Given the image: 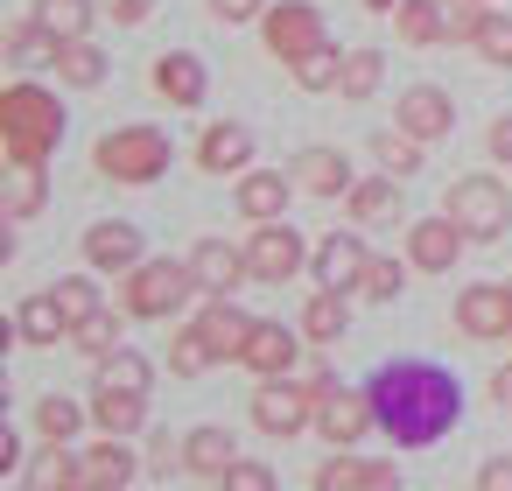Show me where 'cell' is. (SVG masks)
Instances as JSON below:
<instances>
[{"instance_id":"obj_17","label":"cell","mask_w":512,"mask_h":491,"mask_svg":"<svg viewBox=\"0 0 512 491\" xmlns=\"http://www.w3.org/2000/svg\"><path fill=\"white\" fill-rule=\"evenodd\" d=\"M288 176H295V190H309V197H351V162H344V148H302L295 162H288Z\"/></svg>"},{"instance_id":"obj_12","label":"cell","mask_w":512,"mask_h":491,"mask_svg":"<svg viewBox=\"0 0 512 491\" xmlns=\"http://www.w3.org/2000/svg\"><path fill=\"white\" fill-rule=\"evenodd\" d=\"M456 330H463V337H477V344L512 337V295H505L498 281H470V288L456 295Z\"/></svg>"},{"instance_id":"obj_51","label":"cell","mask_w":512,"mask_h":491,"mask_svg":"<svg viewBox=\"0 0 512 491\" xmlns=\"http://www.w3.org/2000/svg\"><path fill=\"white\" fill-rule=\"evenodd\" d=\"M148 8H155V0H106V15H113L120 29H134V22H148Z\"/></svg>"},{"instance_id":"obj_18","label":"cell","mask_w":512,"mask_h":491,"mask_svg":"<svg viewBox=\"0 0 512 491\" xmlns=\"http://www.w3.org/2000/svg\"><path fill=\"white\" fill-rule=\"evenodd\" d=\"M85 260H92L99 274H134L148 253H141V232H134L127 218H106V225L85 232Z\"/></svg>"},{"instance_id":"obj_2","label":"cell","mask_w":512,"mask_h":491,"mask_svg":"<svg viewBox=\"0 0 512 491\" xmlns=\"http://www.w3.org/2000/svg\"><path fill=\"white\" fill-rule=\"evenodd\" d=\"M57 141H64V106H57V92L15 78L8 92H0V148H8V162L43 169V162L57 155Z\"/></svg>"},{"instance_id":"obj_47","label":"cell","mask_w":512,"mask_h":491,"mask_svg":"<svg viewBox=\"0 0 512 491\" xmlns=\"http://www.w3.org/2000/svg\"><path fill=\"white\" fill-rule=\"evenodd\" d=\"M211 15H218L225 29H239V22H260V15H267V0H211Z\"/></svg>"},{"instance_id":"obj_14","label":"cell","mask_w":512,"mask_h":491,"mask_svg":"<svg viewBox=\"0 0 512 491\" xmlns=\"http://www.w3.org/2000/svg\"><path fill=\"white\" fill-rule=\"evenodd\" d=\"M393 127H407L414 141H442V134L456 127V106H449L442 85H407L400 106H393Z\"/></svg>"},{"instance_id":"obj_27","label":"cell","mask_w":512,"mask_h":491,"mask_svg":"<svg viewBox=\"0 0 512 491\" xmlns=\"http://www.w3.org/2000/svg\"><path fill=\"white\" fill-rule=\"evenodd\" d=\"M148 421V393H113V386H92V428L99 435H134Z\"/></svg>"},{"instance_id":"obj_29","label":"cell","mask_w":512,"mask_h":491,"mask_svg":"<svg viewBox=\"0 0 512 491\" xmlns=\"http://www.w3.org/2000/svg\"><path fill=\"white\" fill-rule=\"evenodd\" d=\"M15 330H22V344H57V337H71V316H64V302L43 288V295H29V302L15 309Z\"/></svg>"},{"instance_id":"obj_44","label":"cell","mask_w":512,"mask_h":491,"mask_svg":"<svg viewBox=\"0 0 512 491\" xmlns=\"http://www.w3.org/2000/svg\"><path fill=\"white\" fill-rule=\"evenodd\" d=\"M50 295H57V302H64V316H71V330H78V323H85V316H99V309H106V302H99V288H92V281H85V274H71V281H57V288H50Z\"/></svg>"},{"instance_id":"obj_23","label":"cell","mask_w":512,"mask_h":491,"mask_svg":"<svg viewBox=\"0 0 512 491\" xmlns=\"http://www.w3.org/2000/svg\"><path fill=\"white\" fill-rule=\"evenodd\" d=\"M232 463H239V442H232V428L204 421V428H190V435H183V470H190V477H211V484H218Z\"/></svg>"},{"instance_id":"obj_34","label":"cell","mask_w":512,"mask_h":491,"mask_svg":"<svg viewBox=\"0 0 512 491\" xmlns=\"http://www.w3.org/2000/svg\"><path fill=\"white\" fill-rule=\"evenodd\" d=\"M85 421H92V407H78V400H64V393H43V400H36V435H43V442H71Z\"/></svg>"},{"instance_id":"obj_3","label":"cell","mask_w":512,"mask_h":491,"mask_svg":"<svg viewBox=\"0 0 512 491\" xmlns=\"http://www.w3.org/2000/svg\"><path fill=\"white\" fill-rule=\"evenodd\" d=\"M169 162H176V148H169L162 127H113V134H99V148H92V169L113 176V183H127V190L169 176Z\"/></svg>"},{"instance_id":"obj_22","label":"cell","mask_w":512,"mask_h":491,"mask_svg":"<svg viewBox=\"0 0 512 491\" xmlns=\"http://www.w3.org/2000/svg\"><path fill=\"white\" fill-rule=\"evenodd\" d=\"M232 197H239V218H253V225H267V218H288V197H295V176H281V169H246Z\"/></svg>"},{"instance_id":"obj_28","label":"cell","mask_w":512,"mask_h":491,"mask_svg":"<svg viewBox=\"0 0 512 491\" xmlns=\"http://www.w3.org/2000/svg\"><path fill=\"white\" fill-rule=\"evenodd\" d=\"M344 211H351V225H379V218H393L400 211V176H365V183H351V197H344Z\"/></svg>"},{"instance_id":"obj_43","label":"cell","mask_w":512,"mask_h":491,"mask_svg":"<svg viewBox=\"0 0 512 491\" xmlns=\"http://www.w3.org/2000/svg\"><path fill=\"white\" fill-rule=\"evenodd\" d=\"M484 64H498V71H512V15H484V29H477V43H470Z\"/></svg>"},{"instance_id":"obj_39","label":"cell","mask_w":512,"mask_h":491,"mask_svg":"<svg viewBox=\"0 0 512 491\" xmlns=\"http://www.w3.org/2000/svg\"><path fill=\"white\" fill-rule=\"evenodd\" d=\"M379 78H386V57H379V50H344V78H337L344 99H372Z\"/></svg>"},{"instance_id":"obj_54","label":"cell","mask_w":512,"mask_h":491,"mask_svg":"<svg viewBox=\"0 0 512 491\" xmlns=\"http://www.w3.org/2000/svg\"><path fill=\"white\" fill-rule=\"evenodd\" d=\"M85 491H113V484H85Z\"/></svg>"},{"instance_id":"obj_25","label":"cell","mask_w":512,"mask_h":491,"mask_svg":"<svg viewBox=\"0 0 512 491\" xmlns=\"http://www.w3.org/2000/svg\"><path fill=\"white\" fill-rule=\"evenodd\" d=\"M134 470H141V456L127 449V435H99V442L85 449V484H113V491H127Z\"/></svg>"},{"instance_id":"obj_42","label":"cell","mask_w":512,"mask_h":491,"mask_svg":"<svg viewBox=\"0 0 512 491\" xmlns=\"http://www.w3.org/2000/svg\"><path fill=\"white\" fill-rule=\"evenodd\" d=\"M288 71H295V85H302V92H337V78H344V57L323 43L316 57H302V64H288Z\"/></svg>"},{"instance_id":"obj_4","label":"cell","mask_w":512,"mask_h":491,"mask_svg":"<svg viewBox=\"0 0 512 491\" xmlns=\"http://www.w3.org/2000/svg\"><path fill=\"white\" fill-rule=\"evenodd\" d=\"M190 295H204L197 274H190V260H141V267L127 274V288H120V309H127L134 323H169Z\"/></svg>"},{"instance_id":"obj_31","label":"cell","mask_w":512,"mask_h":491,"mask_svg":"<svg viewBox=\"0 0 512 491\" xmlns=\"http://www.w3.org/2000/svg\"><path fill=\"white\" fill-rule=\"evenodd\" d=\"M344 330H351L344 295H337V288H316V295H309V309H302V337H309V344H337Z\"/></svg>"},{"instance_id":"obj_30","label":"cell","mask_w":512,"mask_h":491,"mask_svg":"<svg viewBox=\"0 0 512 491\" xmlns=\"http://www.w3.org/2000/svg\"><path fill=\"white\" fill-rule=\"evenodd\" d=\"M71 92H92V85H106V57H99V43L92 36H78V43H57V64H50Z\"/></svg>"},{"instance_id":"obj_36","label":"cell","mask_w":512,"mask_h":491,"mask_svg":"<svg viewBox=\"0 0 512 491\" xmlns=\"http://www.w3.org/2000/svg\"><path fill=\"white\" fill-rule=\"evenodd\" d=\"M211 365H218L211 337H204L197 323H183V330L169 337V372H176V379H197V372H211Z\"/></svg>"},{"instance_id":"obj_5","label":"cell","mask_w":512,"mask_h":491,"mask_svg":"<svg viewBox=\"0 0 512 491\" xmlns=\"http://www.w3.org/2000/svg\"><path fill=\"white\" fill-rule=\"evenodd\" d=\"M442 211H449V218H456L470 239H505L512 197H505V183H498V176H463V183H449Z\"/></svg>"},{"instance_id":"obj_35","label":"cell","mask_w":512,"mask_h":491,"mask_svg":"<svg viewBox=\"0 0 512 491\" xmlns=\"http://www.w3.org/2000/svg\"><path fill=\"white\" fill-rule=\"evenodd\" d=\"M36 22L57 43H78V36H92V0H36Z\"/></svg>"},{"instance_id":"obj_40","label":"cell","mask_w":512,"mask_h":491,"mask_svg":"<svg viewBox=\"0 0 512 491\" xmlns=\"http://www.w3.org/2000/svg\"><path fill=\"white\" fill-rule=\"evenodd\" d=\"M43 197H50V190H43V169H22V162H15V169H8V225L36 218Z\"/></svg>"},{"instance_id":"obj_48","label":"cell","mask_w":512,"mask_h":491,"mask_svg":"<svg viewBox=\"0 0 512 491\" xmlns=\"http://www.w3.org/2000/svg\"><path fill=\"white\" fill-rule=\"evenodd\" d=\"M148 470H155V477H169V470H183V442H169V435H155V442H148Z\"/></svg>"},{"instance_id":"obj_9","label":"cell","mask_w":512,"mask_h":491,"mask_svg":"<svg viewBox=\"0 0 512 491\" xmlns=\"http://www.w3.org/2000/svg\"><path fill=\"white\" fill-rule=\"evenodd\" d=\"M260 36H267V57H281V64H302V57H316L330 43V29H323V15L309 8V0H281V8H267Z\"/></svg>"},{"instance_id":"obj_24","label":"cell","mask_w":512,"mask_h":491,"mask_svg":"<svg viewBox=\"0 0 512 491\" xmlns=\"http://www.w3.org/2000/svg\"><path fill=\"white\" fill-rule=\"evenodd\" d=\"M197 330L211 337V351H218V358H239V351H246V337H253V316H246L232 295H211V302H204V316H197Z\"/></svg>"},{"instance_id":"obj_1","label":"cell","mask_w":512,"mask_h":491,"mask_svg":"<svg viewBox=\"0 0 512 491\" xmlns=\"http://www.w3.org/2000/svg\"><path fill=\"white\" fill-rule=\"evenodd\" d=\"M365 393H372L379 428H386L400 449L442 442V435L456 428V414H463L456 372H442V365H428V358H393V365H379V372L365 379Z\"/></svg>"},{"instance_id":"obj_38","label":"cell","mask_w":512,"mask_h":491,"mask_svg":"<svg viewBox=\"0 0 512 491\" xmlns=\"http://www.w3.org/2000/svg\"><path fill=\"white\" fill-rule=\"evenodd\" d=\"M8 57H15L22 71H36V64H57V36H50V29L29 15V22H15V29H8Z\"/></svg>"},{"instance_id":"obj_37","label":"cell","mask_w":512,"mask_h":491,"mask_svg":"<svg viewBox=\"0 0 512 491\" xmlns=\"http://www.w3.org/2000/svg\"><path fill=\"white\" fill-rule=\"evenodd\" d=\"M99 386H113V393H148V386H155V365L120 344L113 358H99Z\"/></svg>"},{"instance_id":"obj_8","label":"cell","mask_w":512,"mask_h":491,"mask_svg":"<svg viewBox=\"0 0 512 491\" xmlns=\"http://www.w3.org/2000/svg\"><path fill=\"white\" fill-rule=\"evenodd\" d=\"M372 428H379V414H372V393H365V386H337V379H330V386L316 393V435H323L330 449H358Z\"/></svg>"},{"instance_id":"obj_56","label":"cell","mask_w":512,"mask_h":491,"mask_svg":"<svg viewBox=\"0 0 512 491\" xmlns=\"http://www.w3.org/2000/svg\"><path fill=\"white\" fill-rule=\"evenodd\" d=\"M505 344H512V337H505Z\"/></svg>"},{"instance_id":"obj_49","label":"cell","mask_w":512,"mask_h":491,"mask_svg":"<svg viewBox=\"0 0 512 491\" xmlns=\"http://www.w3.org/2000/svg\"><path fill=\"white\" fill-rule=\"evenodd\" d=\"M484 148H491V162H505V169H512V113H498V120H491Z\"/></svg>"},{"instance_id":"obj_19","label":"cell","mask_w":512,"mask_h":491,"mask_svg":"<svg viewBox=\"0 0 512 491\" xmlns=\"http://www.w3.org/2000/svg\"><path fill=\"white\" fill-rule=\"evenodd\" d=\"M22 491H85V456L71 442H43L22 463Z\"/></svg>"},{"instance_id":"obj_20","label":"cell","mask_w":512,"mask_h":491,"mask_svg":"<svg viewBox=\"0 0 512 491\" xmlns=\"http://www.w3.org/2000/svg\"><path fill=\"white\" fill-rule=\"evenodd\" d=\"M148 85L169 99V106H204V92H211V78H204V64L190 57V50H169V57H155V71H148Z\"/></svg>"},{"instance_id":"obj_16","label":"cell","mask_w":512,"mask_h":491,"mask_svg":"<svg viewBox=\"0 0 512 491\" xmlns=\"http://www.w3.org/2000/svg\"><path fill=\"white\" fill-rule=\"evenodd\" d=\"M295 358H302V337H295L288 323H253V337H246V351H239V365L260 372V379H288Z\"/></svg>"},{"instance_id":"obj_15","label":"cell","mask_w":512,"mask_h":491,"mask_svg":"<svg viewBox=\"0 0 512 491\" xmlns=\"http://www.w3.org/2000/svg\"><path fill=\"white\" fill-rule=\"evenodd\" d=\"M190 274H197L204 295H232L239 281H253L246 246H232V239H197V246H190Z\"/></svg>"},{"instance_id":"obj_50","label":"cell","mask_w":512,"mask_h":491,"mask_svg":"<svg viewBox=\"0 0 512 491\" xmlns=\"http://www.w3.org/2000/svg\"><path fill=\"white\" fill-rule=\"evenodd\" d=\"M477 491H512V456H491V463H477Z\"/></svg>"},{"instance_id":"obj_41","label":"cell","mask_w":512,"mask_h":491,"mask_svg":"<svg viewBox=\"0 0 512 491\" xmlns=\"http://www.w3.org/2000/svg\"><path fill=\"white\" fill-rule=\"evenodd\" d=\"M407 267H414V260H386V253H372V267H365L358 295H365V302H393V295L407 288Z\"/></svg>"},{"instance_id":"obj_55","label":"cell","mask_w":512,"mask_h":491,"mask_svg":"<svg viewBox=\"0 0 512 491\" xmlns=\"http://www.w3.org/2000/svg\"><path fill=\"white\" fill-rule=\"evenodd\" d=\"M505 295H512V281H505Z\"/></svg>"},{"instance_id":"obj_52","label":"cell","mask_w":512,"mask_h":491,"mask_svg":"<svg viewBox=\"0 0 512 491\" xmlns=\"http://www.w3.org/2000/svg\"><path fill=\"white\" fill-rule=\"evenodd\" d=\"M0 470H22V442H15V428H0Z\"/></svg>"},{"instance_id":"obj_32","label":"cell","mask_w":512,"mask_h":491,"mask_svg":"<svg viewBox=\"0 0 512 491\" xmlns=\"http://www.w3.org/2000/svg\"><path fill=\"white\" fill-rule=\"evenodd\" d=\"M421 148H428V141H414L407 127H379V134H372V155H379V169H386V176H400V183L421 169Z\"/></svg>"},{"instance_id":"obj_45","label":"cell","mask_w":512,"mask_h":491,"mask_svg":"<svg viewBox=\"0 0 512 491\" xmlns=\"http://www.w3.org/2000/svg\"><path fill=\"white\" fill-rule=\"evenodd\" d=\"M484 15H491V0H442V22H449V43H477Z\"/></svg>"},{"instance_id":"obj_13","label":"cell","mask_w":512,"mask_h":491,"mask_svg":"<svg viewBox=\"0 0 512 491\" xmlns=\"http://www.w3.org/2000/svg\"><path fill=\"white\" fill-rule=\"evenodd\" d=\"M463 246H470V232L442 211V218H421V225H407V260L421 267V274H449L456 260H463Z\"/></svg>"},{"instance_id":"obj_7","label":"cell","mask_w":512,"mask_h":491,"mask_svg":"<svg viewBox=\"0 0 512 491\" xmlns=\"http://www.w3.org/2000/svg\"><path fill=\"white\" fill-rule=\"evenodd\" d=\"M253 428L260 435H302V428H316V386L309 379H260V393H253Z\"/></svg>"},{"instance_id":"obj_46","label":"cell","mask_w":512,"mask_h":491,"mask_svg":"<svg viewBox=\"0 0 512 491\" xmlns=\"http://www.w3.org/2000/svg\"><path fill=\"white\" fill-rule=\"evenodd\" d=\"M218 491H281V484H274V470H267V463L239 456V463H232V470L218 477Z\"/></svg>"},{"instance_id":"obj_21","label":"cell","mask_w":512,"mask_h":491,"mask_svg":"<svg viewBox=\"0 0 512 491\" xmlns=\"http://www.w3.org/2000/svg\"><path fill=\"white\" fill-rule=\"evenodd\" d=\"M246 162H253V134L239 120H218V127L197 134V169L204 176H239Z\"/></svg>"},{"instance_id":"obj_33","label":"cell","mask_w":512,"mask_h":491,"mask_svg":"<svg viewBox=\"0 0 512 491\" xmlns=\"http://www.w3.org/2000/svg\"><path fill=\"white\" fill-rule=\"evenodd\" d=\"M120 337H127V309H99V316H85V323L71 330V344H78L85 358H113Z\"/></svg>"},{"instance_id":"obj_53","label":"cell","mask_w":512,"mask_h":491,"mask_svg":"<svg viewBox=\"0 0 512 491\" xmlns=\"http://www.w3.org/2000/svg\"><path fill=\"white\" fill-rule=\"evenodd\" d=\"M491 400H498V407H512V365H498V372H491Z\"/></svg>"},{"instance_id":"obj_11","label":"cell","mask_w":512,"mask_h":491,"mask_svg":"<svg viewBox=\"0 0 512 491\" xmlns=\"http://www.w3.org/2000/svg\"><path fill=\"white\" fill-rule=\"evenodd\" d=\"M309 491H400V463H379V456L330 449V463H316Z\"/></svg>"},{"instance_id":"obj_26","label":"cell","mask_w":512,"mask_h":491,"mask_svg":"<svg viewBox=\"0 0 512 491\" xmlns=\"http://www.w3.org/2000/svg\"><path fill=\"white\" fill-rule=\"evenodd\" d=\"M393 36H400L407 50H435V43H449L442 0H400V8H393Z\"/></svg>"},{"instance_id":"obj_6","label":"cell","mask_w":512,"mask_h":491,"mask_svg":"<svg viewBox=\"0 0 512 491\" xmlns=\"http://www.w3.org/2000/svg\"><path fill=\"white\" fill-rule=\"evenodd\" d=\"M309 253H316V246H302V232H295L288 218H267V225H253V239H246V267H253V281H267V288L295 281V274L309 267Z\"/></svg>"},{"instance_id":"obj_10","label":"cell","mask_w":512,"mask_h":491,"mask_svg":"<svg viewBox=\"0 0 512 491\" xmlns=\"http://www.w3.org/2000/svg\"><path fill=\"white\" fill-rule=\"evenodd\" d=\"M365 267H372V253H365V239H358V232H323V239H316V253H309L316 288H337V295H358Z\"/></svg>"}]
</instances>
